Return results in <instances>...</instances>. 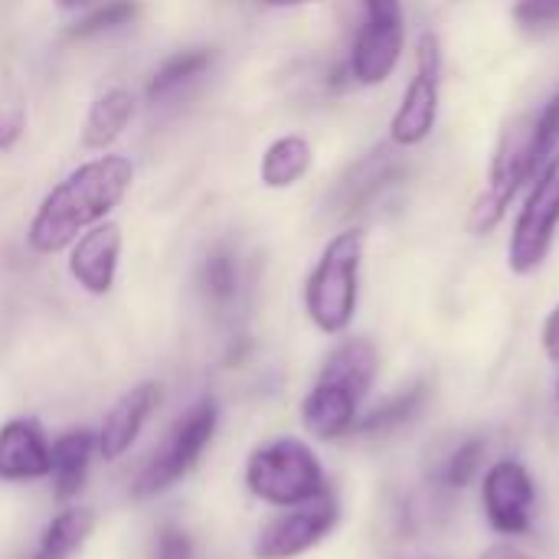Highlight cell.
Instances as JSON below:
<instances>
[{
    "instance_id": "obj_1",
    "label": "cell",
    "mask_w": 559,
    "mask_h": 559,
    "mask_svg": "<svg viewBox=\"0 0 559 559\" xmlns=\"http://www.w3.org/2000/svg\"><path fill=\"white\" fill-rule=\"evenodd\" d=\"M134 183V164L121 154H105L79 164L66 174L36 206L26 242L39 255L69 249L85 229L105 223V216L128 197Z\"/></svg>"
},
{
    "instance_id": "obj_6",
    "label": "cell",
    "mask_w": 559,
    "mask_h": 559,
    "mask_svg": "<svg viewBox=\"0 0 559 559\" xmlns=\"http://www.w3.org/2000/svg\"><path fill=\"white\" fill-rule=\"evenodd\" d=\"M559 226V154L537 174V183L514 223L511 246H508V265L518 275L537 272L550 249Z\"/></svg>"
},
{
    "instance_id": "obj_8",
    "label": "cell",
    "mask_w": 559,
    "mask_h": 559,
    "mask_svg": "<svg viewBox=\"0 0 559 559\" xmlns=\"http://www.w3.org/2000/svg\"><path fill=\"white\" fill-rule=\"evenodd\" d=\"M439 85H442V46L436 33L419 36L416 75L409 79L403 102L390 121V138L403 147L423 144L439 121Z\"/></svg>"
},
{
    "instance_id": "obj_19",
    "label": "cell",
    "mask_w": 559,
    "mask_h": 559,
    "mask_svg": "<svg viewBox=\"0 0 559 559\" xmlns=\"http://www.w3.org/2000/svg\"><path fill=\"white\" fill-rule=\"evenodd\" d=\"M213 66V49H187L170 56L147 82V102H160L170 92H177L180 85H187L190 79H197L200 72H206Z\"/></svg>"
},
{
    "instance_id": "obj_24",
    "label": "cell",
    "mask_w": 559,
    "mask_h": 559,
    "mask_svg": "<svg viewBox=\"0 0 559 559\" xmlns=\"http://www.w3.org/2000/svg\"><path fill=\"white\" fill-rule=\"evenodd\" d=\"M203 288L216 305H226L236 295V265L226 252H216L203 262Z\"/></svg>"
},
{
    "instance_id": "obj_4",
    "label": "cell",
    "mask_w": 559,
    "mask_h": 559,
    "mask_svg": "<svg viewBox=\"0 0 559 559\" xmlns=\"http://www.w3.org/2000/svg\"><path fill=\"white\" fill-rule=\"evenodd\" d=\"M246 485L275 508H295L328 491L324 468L301 439H275L255 449L246 465Z\"/></svg>"
},
{
    "instance_id": "obj_20",
    "label": "cell",
    "mask_w": 559,
    "mask_h": 559,
    "mask_svg": "<svg viewBox=\"0 0 559 559\" xmlns=\"http://www.w3.org/2000/svg\"><path fill=\"white\" fill-rule=\"evenodd\" d=\"M400 174H403V167L393 160L390 151H373V154L354 170L347 206H364L370 197H377V193H380L390 180H396Z\"/></svg>"
},
{
    "instance_id": "obj_18",
    "label": "cell",
    "mask_w": 559,
    "mask_h": 559,
    "mask_svg": "<svg viewBox=\"0 0 559 559\" xmlns=\"http://www.w3.org/2000/svg\"><path fill=\"white\" fill-rule=\"evenodd\" d=\"M95 527V514L85 508H66L59 518H52V524L43 531L39 550L29 559H69L92 534Z\"/></svg>"
},
{
    "instance_id": "obj_5",
    "label": "cell",
    "mask_w": 559,
    "mask_h": 559,
    "mask_svg": "<svg viewBox=\"0 0 559 559\" xmlns=\"http://www.w3.org/2000/svg\"><path fill=\"white\" fill-rule=\"evenodd\" d=\"M216 403L203 400L197 403L187 416H180L170 432L164 436V442L154 449V455L147 459V465L141 468L131 495L134 498H154L167 488H174L203 455V449L210 445L213 432H216Z\"/></svg>"
},
{
    "instance_id": "obj_21",
    "label": "cell",
    "mask_w": 559,
    "mask_h": 559,
    "mask_svg": "<svg viewBox=\"0 0 559 559\" xmlns=\"http://www.w3.org/2000/svg\"><path fill=\"white\" fill-rule=\"evenodd\" d=\"M559 147V92L544 105V111L531 124V164L534 177L554 160Z\"/></svg>"
},
{
    "instance_id": "obj_15",
    "label": "cell",
    "mask_w": 559,
    "mask_h": 559,
    "mask_svg": "<svg viewBox=\"0 0 559 559\" xmlns=\"http://www.w3.org/2000/svg\"><path fill=\"white\" fill-rule=\"evenodd\" d=\"M131 115H134V95L124 85L105 88L88 105V115L82 124V144L88 151H108L121 138V131L128 128Z\"/></svg>"
},
{
    "instance_id": "obj_11",
    "label": "cell",
    "mask_w": 559,
    "mask_h": 559,
    "mask_svg": "<svg viewBox=\"0 0 559 559\" xmlns=\"http://www.w3.org/2000/svg\"><path fill=\"white\" fill-rule=\"evenodd\" d=\"M118 262H121V226L111 219L95 223L69 246V275L88 295L102 298L111 292Z\"/></svg>"
},
{
    "instance_id": "obj_30",
    "label": "cell",
    "mask_w": 559,
    "mask_h": 559,
    "mask_svg": "<svg viewBox=\"0 0 559 559\" xmlns=\"http://www.w3.org/2000/svg\"><path fill=\"white\" fill-rule=\"evenodd\" d=\"M544 350H547L550 360L559 364V305L547 314V321H544Z\"/></svg>"
},
{
    "instance_id": "obj_31",
    "label": "cell",
    "mask_w": 559,
    "mask_h": 559,
    "mask_svg": "<svg viewBox=\"0 0 559 559\" xmlns=\"http://www.w3.org/2000/svg\"><path fill=\"white\" fill-rule=\"evenodd\" d=\"M481 559H534L531 554H524V550H518V547H511V544H498V547H491L488 554Z\"/></svg>"
},
{
    "instance_id": "obj_9",
    "label": "cell",
    "mask_w": 559,
    "mask_h": 559,
    "mask_svg": "<svg viewBox=\"0 0 559 559\" xmlns=\"http://www.w3.org/2000/svg\"><path fill=\"white\" fill-rule=\"evenodd\" d=\"M337 518H341V508L334 501L331 491L305 501V504H295L288 508L285 514L272 518L259 537H255V547H252V557L255 559H295L301 554H308L311 547H318L334 527H337Z\"/></svg>"
},
{
    "instance_id": "obj_2",
    "label": "cell",
    "mask_w": 559,
    "mask_h": 559,
    "mask_svg": "<svg viewBox=\"0 0 559 559\" xmlns=\"http://www.w3.org/2000/svg\"><path fill=\"white\" fill-rule=\"evenodd\" d=\"M380 357L367 337L344 341L321 367L318 383L301 403V423L314 439H341L357 426V409L373 386Z\"/></svg>"
},
{
    "instance_id": "obj_17",
    "label": "cell",
    "mask_w": 559,
    "mask_h": 559,
    "mask_svg": "<svg viewBox=\"0 0 559 559\" xmlns=\"http://www.w3.org/2000/svg\"><path fill=\"white\" fill-rule=\"evenodd\" d=\"M311 160H314L311 144L301 134H285L265 147L259 177L269 190H288L311 170Z\"/></svg>"
},
{
    "instance_id": "obj_16",
    "label": "cell",
    "mask_w": 559,
    "mask_h": 559,
    "mask_svg": "<svg viewBox=\"0 0 559 559\" xmlns=\"http://www.w3.org/2000/svg\"><path fill=\"white\" fill-rule=\"evenodd\" d=\"M95 449H98V436L88 429H75V432L56 439V445L49 449V459H52L49 475H52L56 501H69L72 495H79Z\"/></svg>"
},
{
    "instance_id": "obj_28",
    "label": "cell",
    "mask_w": 559,
    "mask_h": 559,
    "mask_svg": "<svg viewBox=\"0 0 559 559\" xmlns=\"http://www.w3.org/2000/svg\"><path fill=\"white\" fill-rule=\"evenodd\" d=\"M157 559H193L190 537L177 527H164L157 537Z\"/></svg>"
},
{
    "instance_id": "obj_33",
    "label": "cell",
    "mask_w": 559,
    "mask_h": 559,
    "mask_svg": "<svg viewBox=\"0 0 559 559\" xmlns=\"http://www.w3.org/2000/svg\"><path fill=\"white\" fill-rule=\"evenodd\" d=\"M269 7H301V3H318V0H262Z\"/></svg>"
},
{
    "instance_id": "obj_3",
    "label": "cell",
    "mask_w": 559,
    "mask_h": 559,
    "mask_svg": "<svg viewBox=\"0 0 559 559\" xmlns=\"http://www.w3.org/2000/svg\"><path fill=\"white\" fill-rule=\"evenodd\" d=\"M360 262H364V229H344L324 246L318 265L305 282V311L318 331L341 334L350 328L357 314Z\"/></svg>"
},
{
    "instance_id": "obj_25",
    "label": "cell",
    "mask_w": 559,
    "mask_h": 559,
    "mask_svg": "<svg viewBox=\"0 0 559 559\" xmlns=\"http://www.w3.org/2000/svg\"><path fill=\"white\" fill-rule=\"evenodd\" d=\"M481 455H485V442H481V439L465 442V445L449 459V465H445V485H449V488H465V485L475 478V472H478V465H481Z\"/></svg>"
},
{
    "instance_id": "obj_12",
    "label": "cell",
    "mask_w": 559,
    "mask_h": 559,
    "mask_svg": "<svg viewBox=\"0 0 559 559\" xmlns=\"http://www.w3.org/2000/svg\"><path fill=\"white\" fill-rule=\"evenodd\" d=\"M52 468L49 442L33 419H13L0 429V481L46 478Z\"/></svg>"
},
{
    "instance_id": "obj_29",
    "label": "cell",
    "mask_w": 559,
    "mask_h": 559,
    "mask_svg": "<svg viewBox=\"0 0 559 559\" xmlns=\"http://www.w3.org/2000/svg\"><path fill=\"white\" fill-rule=\"evenodd\" d=\"M26 128V115L23 108H0V151H10Z\"/></svg>"
},
{
    "instance_id": "obj_32",
    "label": "cell",
    "mask_w": 559,
    "mask_h": 559,
    "mask_svg": "<svg viewBox=\"0 0 559 559\" xmlns=\"http://www.w3.org/2000/svg\"><path fill=\"white\" fill-rule=\"evenodd\" d=\"M98 0H56V7L59 10H88V7H95Z\"/></svg>"
},
{
    "instance_id": "obj_14",
    "label": "cell",
    "mask_w": 559,
    "mask_h": 559,
    "mask_svg": "<svg viewBox=\"0 0 559 559\" xmlns=\"http://www.w3.org/2000/svg\"><path fill=\"white\" fill-rule=\"evenodd\" d=\"M406 29H383V26H360L354 49H350V79L360 85H380L393 75L403 56Z\"/></svg>"
},
{
    "instance_id": "obj_26",
    "label": "cell",
    "mask_w": 559,
    "mask_h": 559,
    "mask_svg": "<svg viewBox=\"0 0 559 559\" xmlns=\"http://www.w3.org/2000/svg\"><path fill=\"white\" fill-rule=\"evenodd\" d=\"M514 20L524 29H550L559 23V0H518Z\"/></svg>"
},
{
    "instance_id": "obj_22",
    "label": "cell",
    "mask_w": 559,
    "mask_h": 559,
    "mask_svg": "<svg viewBox=\"0 0 559 559\" xmlns=\"http://www.w3.org/2000/svg\"><path fill=\"white\" fill-rule=\"evenodd\" d=\"M138 13V0H98L95 7H88V13L72 26V36H95L115 26H124L128 20H134Z\"/></svg>"
},
{
    "instance_id": "obj_34",
    "label": "cell",
    "mask_w": 559,
    "mask_h": 559,
    "mask_svg": "<svg viewBox=\"0 0 559 559\" xmlns=\"http://www.w3.org/2000/svg\"><path fill=\"white\" fill-rule=\"evenodd\" d=\"M557 396H559V386H557Z\"/></svg>"
},
{
    "instance_id": "obj_13",
    "label": "cell",
    "mask_w": 559,
    "mask_h": 559,
    "mask_svg": "<svg viewBox=\"0 0 559 559\" xmlns=\"http://www.w3.org/2000/svg\"><path fill=\"white\" fill-rule=\"evenodd\" d=\"M157 400H160L157 383H141L108 409V416H105V423L98 429V452H102L105 462H118L134 445V439L141 436V429H144L147 416L154 413Z\"/></svg>"
},
{
    "instance_id": "obj_27",
    "label": "cell",
    "mask_w": 559,
    "mask_h": 559,
    "mask_svg": "<svg viewBox=\"0 0 559 559\" xmlns=\"http://www.w3.org/2000/svg\"><path fill=\"white\" fill-rule=\"evenodd\" d=\"M367 3V26L403 29V3L400 0H364Z\"/></svg>"
},
{
    "instance_id": "obj_23",
    "label": "cell",
    "mask_w": 559,
    "mask_h": 559,
    "mask_svg": "<svg viewBox=\"0 0 559 559\" xmlns=\"http://www.w3.org/2000/svg\"><path fill=\"white\" fill-rule=\"evenodd\" d=\"M423 400H426V386H413L409 393H400L396 400H390V403H383L377 413H370V416L360 423V429H364V432H386V429L400 426L403 419L416 416L419 406H423Z\"/></svg>"
},
{
    "instance_id": "obj_7",
    "label": "cell",
    "mask_w": 559,
    "mask_h": 559,
    "mask_svg": "<svg viewBox=\"0 0 559 559\" xmlns=\"http://www.w3.org/2000/svg\"><path fill=\"white\" fill-rule=\"evenodd\" d=\"M531 124H534V118L531 121H514L504 131V138H501V144L495 151V160H491L488 187L478 197V203L472 210V219H468V229L475 236L491 233L504 219V213H508L511 200L518 197V190L534 177V164H531Z\"/></svg>"
},
{
    "instance_id": "obj_10",
    "label": "cell",
    "mask_w": 559,
    "mask_h": 559,
    "mask_svg": "<svg viewBox=\"0 0 559 559\" xmlns=\"http://www.w3.org/2000/svg\"><path fill=\"white\" fill-rule=\"evenodd\" d=\"M481 504H485L488 524L498 534L504 537L527 534L531 518H534V481L527 468L514 459L495 462L481 485Z\"/></svg>"
}]
</instances>
